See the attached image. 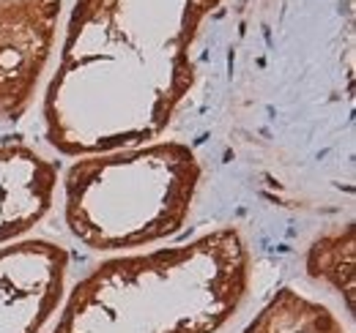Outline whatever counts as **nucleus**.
Wrapping results in <instances>:
<instances>
[{"label":"nucleus","mask_w":356,"mask_h":333,"mask_svg":"<svg viewBox=\"0 0 356 333\" xmlns=\"http://www.w3.org/2000/svg\"><path fill=\"white\" fill-rule=\"evenodd\" d=\"M220 0H74L44 93L47 142L90 156L154 142L195 83L192 46Z\"/></svg>","instance_id":"nucleus-1"},{"label":"nucleus","mask_w":356,"mask_h":333,"mask_svg":"<svg viewBox=\"0 0 356 333\" xmlns=\"http://www.w3.org/2000/svg\"><path fill=\"white\" fill-rule=\"evenodd\" d=\"M356 249H354V224L329 230L318 235L307 249L305 271L312 282L326 284L329 290L346 298L348 311H354V290H356Z\"/></svg>","instance_id":"nucleus-8"},{"label":"nucleus","mask_w":356,"mask_h":333,"mask_svg":"<svg viewBox=\"0 0 356 333\" xmlns=\"http://www.w3.org/2000/svg\"><path fill=\"white\" fill-rule=\"evenodd\" d=\"M252 257L236 227L121 254L69 292L52 333H217L244 303Z\"/></svg>","instance_id":"nucleus-2"},{"label":"nucleus","mask_w":356,"mask_h":333,"mask_svg":"<svg viewBox=\"0 0 356 333\" xmlns=\"http://www.w3.org/2000/svg\"><path fill=\"white\" fill-rule=\"evenodd\" d=\"M63 0H0V121H19L58 42Z\"/></svg>","instance_id":"nucleus-4"},{"label":"nucleus","mask_w":356,"mask_h":333,"mask_svg":"<svg viewBox=\"0 0 356 333\" xmlns=\"http://www.w3.org/2000/svg\"><path fill=\"white\" fill-rule=\"evenodd\" d=\"M58 189V166L36 148L0 142V246L19 241L44 219Z\"/></svg>","instance_id":"nucleus-6"},{"label":"nucleus","mask_w":356,"mask_h":333,"mask_svg":"<svg viewBox=\"0 0 356 333\" xmlns=\"http://www.w3.org/2000/svg\"><path fill=\"white\" fill-rule=\"evenodd\" d=\"M241 333H348L329 306L282 287Z\"/></svg>","instance_id":"nucleus-7"},{"label":"nucleus","mask_w":356,"mask_h":333,"mask_svg":"<svg viewBox=\"0 0 356 333\" xmlns=\"http://www.w3.org/2000/svg\"><path fill=\"white\" fill-rule=\"evenodd\" d=\"M203 166L184 142L80 156L63 175V219L90 251H127L178 235Z\"/></svg>","instance_id":"nucleus-3"},{"label":"nucleus","mask_w":356,"mask_h":333,"mask_svg":"<svg viewBox=\"0 0 356 333\" xmlns=\"http://www.w3.org/2000/svg\"><path fill=\"white\" fill-rule=\"evenodd\" d=\"M69 251L47 238L0 246V333H42L66 295Z\"/></svg>","instance_id":"nucleus-5"}]
</instances>
